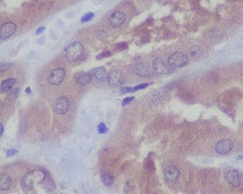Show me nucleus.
I'll return each instance as SVG.
<instances>
[{
    "label": "nucleus",
    "mask_w": 243,
    "mask_h": 194,
    "mask_svg": "<svg viewBox=\"0 0 243 194\" xmlns=\"http://www.w3.org/2000/svg\"><path fill=\"white\" fill-rule=\"evenodd\" d=\"M11 186H12V178L9 175L6 174L0 175V190H8Z\"/></svg>",
    "instance_id": "nucleus-16"
},
{
    "label": "nucleus",
    "mask_w": 243,
    "mask_h": 194,
    "mask_svg": "<svg viewBox=\"0 0 243 194\" xmlns=\"http://www.w3.org/2000/svg\"><path fill=\"white\" fill-rule=\"evenodd\" d=\"M225 178L226 181L232 184L233 187H238L241 184V176H239V172L236 171V170H230L225 174Z\"/></svg>",
    "instance_id": "nucleus-13"
},
{
    "label": "nucleus",
    "mask_w": 243,
    "mask_h": 194,
    "mask_svg": "<svg viewBox=\"0 0 243 194\" xmlns=\"http://www.w3.org/2000/svg\"><path fill=\"white\" fill-rule=\"evenodd\" d=\"M3 132H4V126H3V124H0V136L3 135Z\"/></svg>",
    "instance_id": "nucleus-31"
},
{
    "label": "nucleus",
    "mask_w": 243,
    "mask_h": 194,
    "mask_svg": "<svg viewBox=\"0 0 243 194\" xmlns=\"http://www.w3.org/2000/svg\"><path fill=\"white\" fill-rule=\"evenodd\" d=\"M190 59L182 52H174L168 57V64L171 68H181L189 64Z\"/></svg>",
    "instance_id": "nucleus-3"
},
{
    "label": "nucleus",
    "mask_w": 243,
    "mask_h": 194,
    "mask_svg": "<svg viewBox=\"0 0 243 194\" xmlns=\"http://www.w3.org/2000/svg\"><path fill=\"white\" fill-rule=\"evenodd\" d=\"M9 67H11V64H8V63H3V64H0V73H3V72H5V71H8L9 69Z\"/></svg>",
    "instance_id": "nucleus-24"
},
{
    "label": "nucleus",
    "mask_w": 243,
    "mask_h": 194,
    "mask_svg": "<svg viewBox=\"0 0 243 194\" xmlns=\"http://www.w3.org/2000/svg\"><path fill=\"white\" fill-rule=\"evenodd\" d=\"M107 81L112 87H118L124 84L125 78H124V74L120 71H112L111 73H108Z\"/></svg>",
    "instance_id": "nucleus-8"
},
{
    "label": "nucleus",
    "mask_w": 243,
    "mask_h": 194,
    "mask_svg": "<svg viewBox=\"0 0 243 194\" xmlns=\"http://www.w3.org/2000/svg\"><path fill=\"white\" fill-rule=\"evenodd\" d=\"M68 109H69V101H68L67 97L61 96L58 99H56V101L54 103V112L56 114L63 115L68 112Z\"/></svg>",
    "instance_id": "nucleus-6"
},
{
    "label": "nucleus",
    "mask_w": 243,
    "mask_h": 194,
    "mask_svg": "<svg viewBox=\"0 0 243 194\" xmlns=\"http://www.w3.org/2000/svg\"><path fill=\"white\" fill-rule=\"evenodd\" d=\"M120 93H128V92H133V87H122L119 90Z\"/></svg>",
    "instance_id": "nucleus-25"
},
{
    "label": "nucleus",
    "mask_w": 243,
    "mask_h": 194,
    "mask_svg": "<svg viewBox=\"0 0 243 194\" xmlns=\"http://www.w3.org/2000/svg\"><path fill=\"white\" fill-rule=\"evenodd\" d=\"M45 172L43 170H33V171H29L22 180L21 184H22V188L24 190H30L35 184H39V183H43L45 181Z\"/></svg>",
    "instance_id": "nucleus-1"
},
{
    "label": "nucleus",
    "mask_w": 243,
    "mask_h": 194,
    "mask_svg": "<svg viewBox=\"0 0 243 194\" xmlns=\"http://www.w3.org/2000/svg\"><path fill=\"white\" fill-rule=\"evenodd\" d=\"M83 52H84V46L82 43L79 41H74L72 44H69L66 50H65V56L68 61L71 62H74L77 59H79L82 56H83Z\"/></svg>",
    "instance_id": "nucleus-2"
},
{
    "label": "nucleus",
    "mask_w": 243,
    "mask_h": 194,
    "mask_svg": "<svg viewBox=\"0 0 243 194\" xmlns=\"http://www.w3.org/2000/svg\"><path fill=\"white\" fill-rule=\"evenodd\" d=\"M125 20H127L125 14H124V12H122V11H118V10L111 12L109 16H108V23H109V26L113 27V28L122 27V26L124 24Z\"/></svg>",
    "instance_id": "nucleus-7"
},
{
    "label": "nucleus",
    "mask_w": 243,
    "mask_h": 194,
    "mask_svg": "<svg viewBox=\"0 0 243 194\" xmlns=\"http://www.w3.org/2000/svg\"><path fill=\"white\" fill-rule=\"evenodd\" d=\"M101 180H102V182H103L107 187H109V186H112V183H113V181H114V177H113L112 174H105V175H102Z\"/></svg>",
    "instance_id": "nucleus-19"
},
{
    "label": "nucleus",
    "mask_w": 243,
    "mask_h": 194,
    "mask_svg": "<svg viewBox=\"0 0 243 194\" xmlns=\"http://www.w3.org/2000/svg\"><path fill=\"white\" fill-rule=\"evenodd\" d=\"M16 153H17V150H16V149H10V150H8V152H6V155H8V156H11V155L16 154Z\"/></svg>",
    "instance_id": "nucleus-28"
},
{
    "label": "nucleus",
    "mask_w": 243,
    "mask_h": 194,
    "mask_svg": "<svg viewBox=\"0 0 243 194\" xmlns=\"http://www.w3.org/2000/svg\"><path fill=\"white\" fill-rule=\"evenodd\" d=\"M108 56H111V52H103V53H101V55H99L96 58L97 59H102L103 57H108Z\"/></svg>",
    "instance_id": "nucleus-26"
},
{
    "label": "nucleus",
    "mask_w": 243,
    "mask_h": 194,
    "mask_svg": "<svg viewBox=\"0 0 243 194\" xmlns=\"http://www.w3.org/2000/svg\"><path fill=\"white\" fill-rule=\"evenodd\" d=\"M106 131V127H105V124H101L100 125V132H105Z\"/></svg>",
    "instance_id": "nucleus-30"
},
{
    "label": "nucleus",
    "mask_w": 243,
    "mask_h": 194,
    "mask_svg": "<svg viewBox=\"0 0 243 194\" xmlns=\"http://www.w3.org/2000/svg\"><path fill=\"white\" fill-rule=\"evenodd\" d=\"M44 30H45V27H39V28L37 29V32H35V33H37V34H42Z\"/></svg>",
    "instance_id": "nucleus-29"
},
{
    "label": "nucleus",
    "mask_w": 243,
    "mask_h": 194,
    "mask_svg": "<svg viewBox=\"0 0 243 194\" xmlns=\"http://www.w3.org/2000/svg\"><path fill=\"white\" fill-rule=\"evenodd\" d=\"M3 106H4V103H3V102H2V101H0V108H2V107H3Z\"/></svg>",
    "instance_id": "nucleus-32"
},
{
    "label": "nucleus",
    "mask_w": 243,
    "mask_h": 194,
    "mask_svg": "<svg viewBox=\"0 0 243 194\" xmlns=\"http://www.w3.org/2000/svg\"><path fill=\"white\" fill-rule=\"evenodd\" d=\"M93 17H94V14H93V12H88V14H85V15L82 17V22L85 23V22H88V21H90V20H93Z\"/></svg>",
    "instance_id": "nucleus-21"
},
{
    "label": "nucleus",
    "mask_w": 243,
    "mask_h": 194,
    "mask_svg": "<svg viewBox=\"0 0 243 194\" xmlns=\"http://www.w3.org/2000/svg\"><path fill=\"white\" fill-rule=\"evenodd\" d=\"M18 91H20V89L16 87V86H15L12 90L9 91V99H10L11 101H12V100H16V97L18 96Z\"/></svg>",
    "instance_id": "nucleus-20"
},
{
    "label": "nucleus",
    "mask_w": 243,
    "mask_h": 194,
    "mask_svg": "<svg viewBox=\"0 0 243 194\" xmlns=\"http://www.w3.org/2000/svg\"><path fill=\"white\" fill-rule=\"evenodd\" d=\"M16 85V79L15 78H9V79H5L4 81H2V85H0V87H2V92H9L10 90H12Z\"/></svg>",
    "instance_id": "nucleus-17"
},
{
    "label": "nucleus",
    "mask_w": 243,
    "mask_h": 194,
    "mask_svg": "<svg viewBox=\"0 0 243 194\" xmlns=\"http://www.w3.org/2000/svg\"><path fill=\"white\" fill-rule=\"evenodd\" d=\"M152 71L158 74H170L173 72L171 67L161 57H157L152 62Z\"/></svg>",
    "instance_id": "nucleus-4"
},
{
    "label": "nucleus",
    "mask_w": 243,
    "mask_h": 194,
    "mask_svg": "<svg viewBox=\"0 0 243 194\" xmlns=\"http://www.w3.org/2000/svg\"><path fill=\"white\" fill-rule=\"evenodd\" d=\"M149 85H151L149 83H143V84L136 85L135 87H133V92H134V91H139V90H142V89H145V87H147V86H149Z\"/></svg>",
    "instance_id": "nucleus-22"
},
{
    "label": "nucleus",
    "mask_w": 243,
    "mask_h": 194,
    "mask_svg": "<svg viewBox=\"0 0 243 194\" xmlns=\"http://www.w3.org/2000/svg\"><path fill=\"white\" fill-rule=\"evenodd\" d=\"M91 75H93L97 81H105V80H107V77H108L105 67L94 68L93 71H91Z\"/></svg>",
    "instance_id": "nucleus-14"
},
{
    "label": "nucleus",
    "mask_w": 243,
    "mask_h": 194,
    "mask_svg": "<svg viewBox=\"0 0 243 194\" xmlns=\"http://www.w3.org/2000/svg\"><path fill=\"white\" fill-rule=\"evenodd\" d=\"M117 47H119V50H125L128 47V44L127 43H122V44H118Z\"/></svg>",
    "instance_id": "nucleus-27"
},
{
    "label": "nucleus",
    "mask_w": 243,
    "mask_h": 194,
    "mask_svg": "<svg viewBox=\"0 0 243 194\" xmlns=\"http://www.w3.org/2000/svg\"><path fill=\"white\" fill-rule=\"evenodd\" d=\"M133 72H134V74L137 75V77H149V75L152 74V71L146 66L143 62H139V63L134 64Z\"/></svg>",
    "instance_id": "nucleus-12"
},
{
    "label": "nucleus",
    "mask_w": 243,
    "mask_h": 194,
    "mask_svg": "<svg viewBox=\"0 0 243 194\" xmlns=\"http://www.w3.org/2000/svg\"><path fill=\"white\" fill-rule=\"evenodd\" d=\"M202 55H203V50H202L201 46L195 45V46H192V47L190 49V57L197 58V57H199V56H202Z\"/></svg>",
    "instance_id": "nucleus-18"
},
{
    "label": "nucleus",
    "mask_w": 243,
    "mask_h": 194,
    "mask_svg": "<svg viewBox=\"0 0 243 194\" xmlns=\"http://www.w3.org/2000/svg\"><path fill=\"white\" fill-rule=\"evenodd\" d=\"M164 176H165V180L167 182L169 183H175L179 177H180V171L176 166H168L165 170H164Z\"/></svg>",
    "instance_id": "nucleus-11"
},
{
    "label": "nucleus",
    "mask_w": 243,
    "mask_h": 194,
    "mask_svg": "<svg viewBox=\"0 0 243 194\" xmlns=\"http://www.w3.org/2000/svg\"><path fill=\"white\" fill-rule=\"evenodd\" d=\"M135 100V97H128V99H124L123 100V102H122V105H123V106H127V105H129V103H131L133 101Z\"/></svg>",
    "instance_id": "nucleus-23"
},
{
    "label": "nucleus",
    "mask_w": 243,
    "mask_h": 194,
    "mask_svg": "<svg viewBox=\"0 0 243 194\" xmlns=\"http://www.w3.org/2000/svg\"><path fill=\"white\" fill-rule=\"evenodd\" d=\"M233 149V142L231 140H221L215 144V152L219 154H227Z\"/></svg>",
    "instance_id": "nucleus-10"
},
{
    "label": "nucleus",
    "mask_w": 243,
    "mask_h": 194,
    "mask_svg": "<svg viewBox=\"0 0 243 194\" xmlns=\"http://www.w3.org/2000/svg\"><path fill=\"white\" fill-rule=\"evenodd\" d=\"M65 79H66V69L62 68V67H60V68H56V69L51 71V73H50L49 77H48L49 83H50L51 85H54V86L60 85Z\"/></svg>",
    "instance_id": "nucleus-5"
},
{
    "label": "nucleus",
    "mask_w": 243,
    "mask_h": 194,
    "mask_svg": "<svg viewBox=\"0 0 243 194\" xmlns=\"http://www.w3.org/2000/svg\"><path fill=\"white\" fill-rule=\"evenodd\" d=\"M16 24L14 22H6L0 27V39H9L10 37L14 35V33L16 32Z\"/></svg>",
    "instance_id": "nucleus-9"
},
{
    "label": "nucleus",
    "mask_w": 243,
    "mask_h": 194,
    "mask_svg": "<svg viewBox=\"0 0 243 194\" xmlns=\"http://www.w3.org/2000/svg\"><path fill=\"white\" fill-rule=\"evenodd\" d=\"M91 80H93V75H91V73H79L75 78V81L78 85L80 86H85L88 85Z\"/></svg>",
    "instance_id": "nucleus-15"
}]
</instances>
